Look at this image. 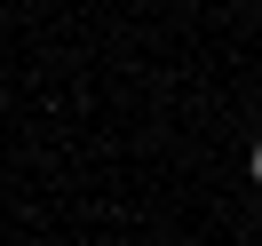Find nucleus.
I'll return each mask as SVG.
<instances>
[{
  "label": "nucleus",
  "mask_w": 262,
  "mask_h": 246,
  "mask_svg": "<svg viewBox=\"0 0 262 246\" xmlns=\"http://www.w3.org/2000/svg\"><path fill=\"white\" fill-rule=\"evenodd\" d=\"M246 175H254V183H262V143H254V151H246Z\"/></svg>",
  "instance_id": "nucleus-1"
}]
</instances>
